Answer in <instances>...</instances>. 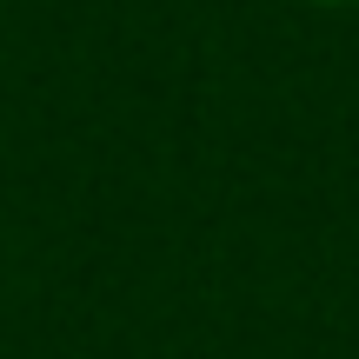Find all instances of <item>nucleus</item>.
Wrapping results in <instances>:
<instances>
[{
  "mask_svg": "<svg viewBox=\"0 0 359 359\" xmlns=\"http://www.w3.org/2000/svg\"><path fill=\"white\" fill-rule=\"evenodd\" d=\"M299 7H359V0H299Z\"/></svg>",
  "mask_w": 359,
  "mask_h": 359,
  "instance_id": "1",
  "label": "nucleus"
}]
</instances>
